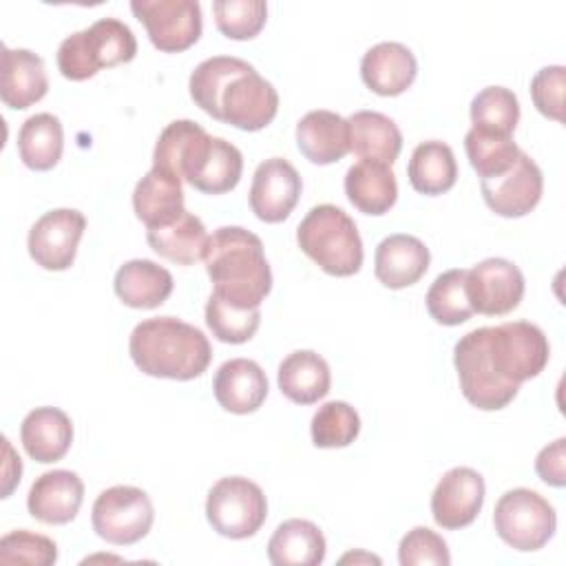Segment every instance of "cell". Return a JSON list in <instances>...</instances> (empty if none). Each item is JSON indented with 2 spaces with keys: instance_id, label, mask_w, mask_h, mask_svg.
Wrapping results in <instances>:
<instances>
[{
  "instance_id": "45",
  "label": "cell",
  "mask_w": 566,
  "mask_h": 566,
  "mask_svg": "<svg viewBox=\"0 0 566 566\" xmlns=\"http://www.w3.org/2000/svg\"><path fill=\"white\" fill-rule=\"evenodd\" d=\"M356 559H367V562L380 564V559H378V557H374V555H365V553H360V555H354V553H349V555H345L340 562L345 564V562H356Z\"/></svg>"
},
{
  "instance_id": "41",
  "label": "cell",
  "mask_w": 566,
  "mask_h": 566,
  "mask_svg": "<svg viewBox=\"0 0 566 566\" xmlns=\"http://www.w3.org/2000/svg\"><path fill=\"white\" fill-rule=\"evenodd\" d=\"M57 559V546L51 537L31 531H11L0 539L2 564L51 566Z\"/></svg>"
},
{
  "instance_id": "29",
  "label": "cell",
  "mask_w": 566,
  "mask_h": 566,
  "mask_svg": "<svg viewBox=\"0 0 566 566\" xmlns=\"http://www.w3.org/2000/svg\"><path fill=\"white\" fill-rule=\"evenodd\" d=\"M345 195L365 214H385L398 199V181L391 166L360 159L345 175Z\"/></svg>"
},
{
  "instance_id": "8",
  "label": "cell",
  "mask_w": 566,
  "mask_h": 566,
  "mask_svg": "<svg viewBox=\"0 0 566 566\" xmlns=\"http://www.w3.org/2000/svg\"><path fill=\"white\" fill-rule=\"evenodd\" d=\"M206 517L210 526L223 537H252L268 517L265 493L256 482L248 478H221L208 491Z\"/></svg>"
},
{
  "instance_id": "19",
  "label": "cell",
  "mask_w": 566,
  "mask_h": 566,
  "mask_svg": "<svg viewBox=\"0 0 566 566\" xmlns=\"http://www.w3.org/2000/svg\"><path fill=\"white\" fill-rule=\"evenodd\" d=\"M418 75V62L400 42H378L360 60V77L369 91L382 97L405 93Z\"/></svg>"
},
{
  "instance_id": "6",
  "label": "cell",
  "mask_w": 566,
  "mask_h": 566,
  "mask_svg": "<svg viewBox=\"0 0 566 566\" xmlns=\"http://www.w3.org/2000/svg\"><path fill=\"white\" fill-rule=\"evenodd\" d=\"M493 526L500 539L515 551H539L557 528L553 504L533 489H511L495 502Z\"/></svg>"
},
{
  "instance_id": "26",
  "label": "cell",
  "mask_w": 566,
  "mask_h": 566,
  "mask_svg": "<svg viewBox=\"0 0 566 566\" xmlns=\"http://www.w3.org/2000/svg\"><path fill=\"white\" fill-rule=\"evenodd\" d=\"M172 274L150 259H130L115 272L117 298L135 310L159 307L172 294Z\"/></svg>"
},
{
  "instance_id": "16",
  "label": "cell",
  "mask_w": 566,
  "mask_h": 566,
  "mask_svg": "<svg viewBox=\"0 0 566 566\" xmlns=\"http://www.w3.org/2000/svg\"><path fill=\"white\" fill-rule=\"evenodd\" d=\"M484 491V478L475 469H449L431 493V515L436 524L447 531L469 526L482 511Z\"/></svg>"
},
{
  "instance_id": "2",
  "label": "cell",
  "mask_w": 566,
  "mask_h": 566,
  "mask_svg": "<svg viewBox=\"0 0 566 566\" xmlns=\"http://www.w3.org/2000/svg\"><path fill=\"white\" fill-rule=\"evenodd\" d=\"M128 352L139 371L170 380L199 378L212 358L208 336L175 316L137 323L128 338Z\"/></svg>"
},
{
  "instance_id": "43",
  "label": "cell",
  "mask_w": 566,
  "mask_h": 566,
  "mask_svg": "<svg viewBox=\"0 0 566 566\" xmlns=\"http://www.w3.org/2000/svg\"><path fill=\"white\" fill-rule=\"evenodd\" d=\"M566 69L562 64L539 69L531 80V97L535 108L555 122H564Z\"/></svg>"
},
{
  "instance_id": "9",
  "label": "cell",
  "mask_w": 566,
  "mask_h": 566,
  "mask_svg": "<svg viewBox=\"0 0 566 566\" xmlns=\"http://www.w3.org/2000/svg\"><path fill=\"white\" fill-rule=\"evenodd\" d=\"M462 396L482 411L504 409L520 391V385L500 378L486 352V327L464 334L453 347Z\"/></svg>"
},
{
  "instance_id": "22",
  "label": "cell",
  "mask_w": 566,
  "mask_h": 566,
  "mask_svg": "<svg viewBox=\"0 0 566 566\" xmlns=\"http://www.w3.org/2000/svg\"><path fill=\"white\" fill-rule=\"evenodd\" d=\"M296 146L305 159L318 166L334 164L349 153L347 119L334 111H310L296 124Z\"/></svg>"
},
{
  "instance_id": "20",
  "label": "cell",
  "mask_w": 566,
  "mask_h": 566,
  "mask_svg": "<svg viewBox=\"0 0 566 566\" xmlns=\"http://www.w3.org/2000/svg\"><path fill=\"white\" fill-rule=\"evenodd\" d=\"M429 248L413 234L385 237L374 254V274L389 290H402L418 283L429 270Z\"/></svg>"
},
{
  "instance_id": "39",
  "label": "cell",
  "mask_w": 566,
  "mask_h": 566,
  "mask_svg": "<svg viewBox=\"0 0 566 566\" xmlns=\"http://www.w3.org/2000/svg\"><path fill=\"white\" fill-rule=\"evenodd\" d=\"M312 442L318 449H338L352 444L360 433V416L345 400H329L312 416Z\"/></svg>"
},
{
  "instance_id": "25",
  "label": "cell",
  "mask_w": 566,
  "mask_h": 566,
  "mask_svg": "<svg viewBox=\"0 0 566 566\" xmlns=\"http://www.w3.org/2000/svg\"><path fill=\"white\" fill-rule=\"evenodd\" d=\"M20 440L35 462H57L71 449L73 422L57 407H35L20 424Z\"/></svg>"
},
{
  "instance_id": "27",
  "label": "cell",
  "mask_w": 566,
  "mask_h": 566,
  "mask_svg": "<svg viewBox=\"0 0 566 566\" xmlns=\"http://www.w3.org/2000/svg\"><path fill=\"white\" fill-rule=\"evenodd\" d=\"M276 382L287 400L296 405H314L327 396L332 374L327 360L321 354L312 349H298L281 360Z\"/></svg>"
},
{
  "instance_id": "24",
  "label": "cell",
  "mask_w": 566,
  "mask_h": 566,
  "mask_svg": "<svg viewBox=\"0 0 566 566\" xmlns=\"http://www.w3.org/2000/svg\"><path fill=\"white\" fill-rule=\"evenodd\" d=\"M46 91L49 77L42 57L29 49L2 46V102L9 108L22 111L40 102Z\"/></svg>"
},
{
  "instance_id": "7",
  "label": "cell",
  "mask_w": 566,
  "mask_h": 566,
  "mask_svg": "<svg viewBox=\"0 0 566 566\" xmlns=\"http://www.w3.org/2000/svg\"><path fill=\"white\" fill-rule=\"evenodd\" d=\"M486 352L500 378L522 385L544 371L551 347L546 334L528 321L486 327Z\"/></svg>"
},
{
  "instance_id": "32",
  "label": "cell",
  "mask_w": 566,
  "mask_h": 566,
  "mask_svg": "<svg viewBox=\"0 0 566 566\" xmlns=\"http://www.w3.org/2000/svg\"><path fill=\"white\" fill-rule=\"evenodd\" d=\"M407 177L420 195L433 197L451 190L458 179V164L451 146L438 139L420 142L411 153Z\"/></svg>"
},
{
  "instance_id": "44",
  "label": "cell",
  "mask_w": 566,
  "mask_h": 566,
  "mask_svg": "<svg viewBox=\"0 0 566 566\" xmlns=\"http://www.w3.org/2000/svg\"><path fill=\"white\" fill-rule=\"evenodd\" d=\"M535 471L551 486L562 489L566 484V438H557L537 453Z\"/></svg>"
},
{
  "instance_id": "5",
  "label": "cell",
  "mask_w": 566,
  "mask_h": 566,
  "mask_svg": "<svg viewBox=\"0 0 566 566\" xmlns=\"http://www.w3.org/2000/svg\"><path fill=\"white\" fill-rule=\"evenodd\" d=\"M175 168L195 190L206 195L230 192L243 172L241 150L223 137H212L197 126L179 146Z\"/></svg>"
},
{
  "instance_id": "17",
  "label": "cell",
  "mask_w": 566,
  "mask_h": 566,
  "mask_svg": "<svg viewBox=\"0 0 566 566\" xmlns=\"http://www.w3.org/2000/svg\"><path fill=\"white\" fill-rule=\"evenodd\" d=\"M279 111V93L254 69L237 75L221 95V122L241 130L265 128Z\"/></svg>"
},
{
  "instance_id": "13",
  "label": "cell",
  "mask_w": 566,
  "mask_h": 566,
  "mask_svg": "<svg viewBox=\"0 0 566 566\" xmlns=\"http://www.w3.org/2000/svg\"><path fill=\"white\" fill-rule=\"evenodd\" d=\"M464 290L473 312L502 316L520 305L524 296V274L513 261L491 256L467 270Z\"/></svg>"
},
{
  "instance_id": "12",
  "label": "cell",
  "mask_w": 566,
  "mask_h": 566,
  "mask_svg": "<svg viewBox=\"0 0 566 566\" xmlns=\"http://www.w3.org/2000/svg\"><path fill=\"white\" fill-rule=\"evenodd\" d=\"M86 230V217L73 208H55L44 212L29 230L27 248L31 259L51 272L73 265L77 243Z\"/></svg>"
},
{
  "instance_id": "15",
  "label": "cell",
  "mask_w": 566,
  "mask_h": 566,
  "mask_svg": "<svg viewBox=\"0 0 566 566\" xmlns=\"http://www.w3.org/2000/svg\"><path fill=\"white\" fill-rule=\"evenodd\" d=\"M301 175L283 157H270L261 161L252 175L250 208L265 223L285 221L301 197Z\"/></svg>"
},
{
  "instance_id": "42",
  "label": "cell",
  "mask_w": 566,
  "mask_h": 566,
  "mask_svg": "<svg viewBox=\"0 0 566 566\" xmlns=\"http://www.w3.org/2000/svg\"><path fill=\"white\" fill-rule=\"evenodd\" d=\"M398 562L400 566H449L451 555L442 535L427 526L411 528L398 544Z\"/></svg>"
},
{
  "instance_id": "3",
  "label": "cell",
  "mask_w": 566,
  "mask_h": 566,
  "mask_svg": "<svg viewBox=\"0 0 566 566\" xmlns=\"http://www.w3.org/2000/svg\"><path fill=\"white\" fill-rule=\"evenodd\" d=\"M296 243L305 256L332 276H352L363 265L358 228L338 206H314L296 228Z\"/></svg>"
},
{
  "instance_id": "11",
  "label": "cell",
  "mask_w": 566,
  "mask_h": 566,
  "mask_svg": "<svg viewBox=\"0 0 566 566\" xmlns=\"http://www.w3.org/2000/svg\"><path fill=\"white\" fill-rule=\"evenodd\" d=\"M130 11L146 27L153 46L164 53L190 49L203 29L197 0H133Z\"/></svg>"
},
{
  "instance_id": "28",
  "label": "cell",
  "mask_w": 566,
  "mask_h": 566,
  "mask_svg": "<svg viewBox=\"0 0 566 566\" xmlns=\"http://www.w3.org/2000/svg\"><path fill=\"white\" fill-rule=\"evenodd\" d=\"M349 150L365 159L391 166L402 148V133L396 122L378 111H356L347 117Z\"/></svg>"
},
{
  "instance_id": "4",
  "label": "cell",
  "mask_w": 566,
  "mask_h": 566,
  "mask_svg": "<svg viewBox=\"0 0 566 566\" xmlns=\"http://www.w3.org/2000/svg\"><path fill=\"white\" fill-rule=\"evenodd\" d=\"M135 55L137 40L130 27L117 18H99L60 42L57 69L66 80L82 82L102 69L126 64Z\"/></svg>"
},
{
  "instance_id": "37",
  "label": "cell",
  "mask_w": 566,
  "mask_h": 566,
  "mask_svg": "<svg viewBox=\"0 0 566 566\" xmlns=\"http://www.w3.org/2000/svg\"><path fill=\"white\" fill-rule=\"evenodd\" d=\"M259 323H261L259 307L232 305L214 292L206 303V325L212 332V336L221 343H230V345L248 343L256 334Z\"/></svg>"
},
{
  "instance_id": "31",
  "label": "cell",
  "mask_w": 566,
  "mask_h": 566,
  "mask_svg": "<svg viewBox=\"0 0 566 566\" xmlns=\"http://www.w3.org/2000/svg\"><path fill=\"white\" fill-rule=\"evenodd\" d=\"M208 239L210 237L206 232L203 221L188 210H184L175 221L166 226L146 230L148 245L161 259H168L177 265H192L201 261L206 254Z\"/></svg>"
},
{
  "instance_id": "36",
  "label": "cell",
  "mask_w": 566,
  "mask_h": 566,
  "mask_svg": "<svg viewBox=\"0 0 566 566\" xmlns=\"http://www.w3.org/2000/svg\"><path fill=\"white\" fill-rule=\"evenodd\" d=\"M473 128L511 137L520 122L517 95L506 86H486L471 99Z\"/></svg>"
},
{
  "instance_id": "18",
  "label": "cell",
  "mask_w": 566,
  "mask_h": 566,
  "mask_svg": "<svg viewBox=\"0 0 566 566\" xmlns=\"http://www.w3.org/2000/svg\"><path fill=\"white\" fill-rule=\"evenodd\" d=\"M84 500V482L75 471L53 469L35 478L27 495L29 513L44 524H69Z\"/></svg>"
},
{
  "instance_id": "38",
  "label": "cell",
  "mask_w": 566,
  "mask_h": 566,
  "mask_svg": "<svg viewBox=\"0 0 566 566\" xmlns=\"http://www.w3.org/2000/svg\"><path fill=\"white\" fill-rule=\"evenodd\" d=\"M464 150H467L471 168L478 172L480 179L502 175L504 170H509L515 164L517 155L522 153L517 148V144L513 142V137L484 133L473 126L464 135Z\"/></svg>"
},
{
  "instance_id": "21",
  "label": "cell",
  "mask_w": 566,
  "mask_h": 566,
  "mask_svg": "<svg viewBox=\"0 0 566 566\" xmlns=\"http://www.w3.org/2000/svg\"><path fill=\"white\" fill-rule=\"evenodd\" d=\"M212 391L226 411L245 416L265 402L268 376L259 363L250 358H232L217 369Z\"/></svg>"
},
{
  "instance_id": "30",
  "label": "cell",
  "mask_w": 566,
  "mask_h": 566,
  "mask_svg": "<svg viewBox=\"0 0 566 566\" xmlns=\"http://www.w3.org/2000/svg\"><path fill=\"white\" fill-rule=\"evenodd\" d=\"M325 535L310 520H285L268 542V559L274 566H318L325 559Z\"/></svg>"
},
{
  "instance_id": "33",
  "label": "cell",
  "mask_w": 566,
  "mask_h": 566,
  "mask_svg": "<svg viewBox=\"0 0 566 566\" xmlns=\"http://www.w3.org/2000/svg\"><path fill=\"white\" fill-rule=\"evenodd\" d=\"M252 69H254L252 64H248L241 57H232V55H212V57L199 62L188 80L192 102L203 113H208L210 117L221 122V95H223L226 86L237 75H243Z\"/></svg>"
},
{
  "instance_id": "1",
  "label": "cell",
  "mask_w": 566,
  "mask_h": 566,
  "mask_svg": "<svg viewBox=\"0 0 566 566\" xmlns=\"http://www.w3.org/2000/svg\"><path fill=\"white\" fill-rule=\"evenodd\" d=\"M203 263L212 292L232 305L259 307L272 290L263 241L241 226L217 228L208 239Z\"/></svg>"
},
{
  "instance_id": "40",
  "label": "cell",
  "mask_w": 566,
  "mask_h": 566,
  "mask_svg": "<svg viewBox=\"0 0 566 566\" xmlns=\"http://www.w3.org/2000/svg\"><path fill=\"white\" fill-rule=\"evenodd\" d=\"M217 29L230 40H252L261 33L268 20L263 0H214Z\"/></svg>"
},
{
  "instance_id": "14",
  "label": "cell",
  "mask_w": 566,
  "mask_h": 566,
  "mask_svg": "<svg viewBox=\"0 0 566 566\" xmlns=\"http://www.w3.org/2000/svg\"><path fill=\"white\" fill-rule=\"evenodd\" d=\"M484 203L500 217L515 219L528 214L542 199L544 177L539 166L522 150L515 164L502 175L480 179Z\"/></svg>"
},
{
  "instance_id": "10",
  "label": "cell",
  "mask_w": 566,
  "mask_h": 566,
  "mask_svg": "<svg viewBox=\"0 0 566 566\" xmlns=\"http://www.w3.org/2000/svg\"><path fill=\"white\" fill-rule=\"evenodd\" d=\"M153 520L155 511L148 493L128 484L102 491L91 511L93 531L115 546H128L146 537Z\"/></svg>"
},
{
  "instance_id": "23",
  "label": "cell",
  "mask_w": 566,
  "mask_h": 566,
  "mask_svg": "<svg viewBox=\"0 0 566 566\" xmlns=\"http://www.w3.org/2000/svg\"><path fill=\"white\" fill-rule=\"evenodd\" d=\"M133 210L146 230L175 221L186 210L181 179L153 166L133 190Z\"/></svg>"
},
{
  "instance_id": "35",
  "label": "cell",
  "mask_w": 566,
  "mask_h": 566,
  "mask_svg": "<svg viewBox=\"0 0 566 566\" xmlns=\"http://www.w3.org/2000/svg\"><path fill=\"white\" fill-rule=\"evenodd\" d=\"M464 281H467V270L462 268H453L436 276V281L431 283L424 296L427 312L436 323L453 327L473 316V307L467 298Z\"/></svg>"
},
{
  "instance_id": "34",
  "label": "cell",
  "mask_w": 566,
  "mask_h": 566,
  "mask_svg": "<svg viewBox=\"0 0 566 566\" xmlns=\"http://www.w3.org/2000/svg\"><path fill=\"white\" fill-rule=\"evenodd\" d=\"M64 150L62 122L51 113H35L18 130V153L31 170H51Z\"/></svg>"
}]
</instances>
